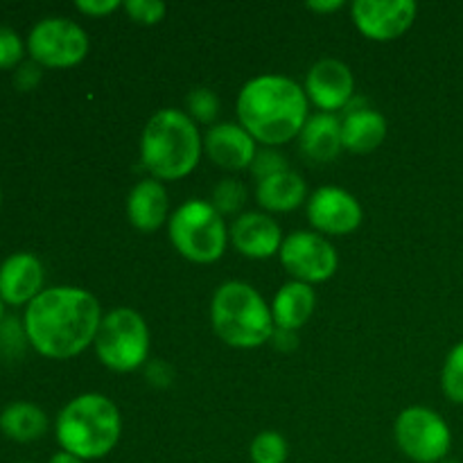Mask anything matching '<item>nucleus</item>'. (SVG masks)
Here are the masks:
<instances>
[{
	"instance_id": "nucleus-34",
	"label": "nucleus",
	"mask_w": 463,
	"mask_h": 463,
	"mask_svg": "<svg viewBox=\"0 0 463 463\" xmlns=\"http://www.w3.org/2000/svg\"><path fill=\"white\" fill-rule=\"evenodd\" d=\"M269 342L274 344V346L279 348V351H285V353L294 351V348H297V344H298L297 330H285V328H276V330H274V335H271V339H269Z\"/></svg>"
},
{
	"instance_id": "nucleus-7",
	"label": "nucleus",
	"mask_w": 463,
	"mask_h": 463,
	"mask_svg": "<svg viewBox=\"0 0 463 463\" xmlns=\"http://www.w3.org/2000/svg\"><path fill=\"white\" fill-rule=\"evenodd\" d=\"M95 355L116 373H131L147 364L149 328L134 307H116L99 321L95 335Z\"/></svg>"
},
{
	"instance_id": "nucleus-12",
	"label": "nucleus",
	"mask_w": 463,
	"mask_h": 463,
	"mask_svg": "<svg viewBox=\"0 0 463 463\" xmlns=\"http://www.w3.org/2000/svg\"><path fill=\"white\" fill-rule=\"evenodd\" d=\"M416 3L411 0H355L351 18L357 30L371 41H393L405 34L416 21Z\"/></svg>"
},
{
	"instance_id": "nucleus-6",
	"label": "nucleus",
	"mask_w": 463,
	"mask_h": 463,
	"mask_svg": "<svg viewBox=\"0 0 463 463\" xmlns=\"http://www.w3.org/2000/svg\"><path fill=\"white\" fill-rule=\"evenodd\" d=\"M172 247L184 256L185 260L197 265H211L217 262L226 251L229 244V229L220 213L211 202L203 199H190L181 203L167 222Z\"/></svg>"
},
{
	"instance_id": "nucleus-39",
	"label": "nucleus",
	"mask_w": 463,
	"mask_h": 463,
	"mask_svg": "<svg viewBox=\"0 0 463 463\" xmlns=\"http://www.w3.org/2000/svg\"><path fill=\"white\" fill-rule=\"evenodd\" d=\"M0 199H3V194H0Z\"/></svg>"
},
{
	"instance_id": "nucleus-14",
	"label": "nucleus",
	"mask_w": 463,
	"mask_h": 463,
	"mask_svg": "<svg viewBox=\"0 0 463 463\" xmlns=\"http://www.w3.org/2000/svg\"><path fill=\"white\" fill-rule=\"evenodd\" d=\"M229 240L238 253L251 260H267L283 247V231L269 213H242L229 229Z\"/></svg>"
},
{
	"instance_id": "nucleus-32",
	"label": "nucleus",
	"mask_w": 463,
	"mask_h": 463,
	"mask_svg": "<svg viewBox=\"0 0 463 463\" xmlns=\"http://www.w3.org/2000/svg\"><path fill=\"white\" fill-rule=\"evenodd\" d=\"M75 7L80 9L81 14H86V16L102 18V16H109V14H113L116 9H120L122 3L120 0H80Z\"/></svg>"
},
{
	"instance_id": "nucleus-9",
	"label": "nucleus",
	"mask_w": 463,
	"mask_h": 463,
	"mask_svg": "<svg viewBox=\"0 0 463 463\" xmlns=\"http://www.w3.org/2000/svg\"><path fill=\"white\" fill-rule=\"evenodd\" d=\"M90 41L84 27L71 18H43L27 36V52L41 68H72L89 54Z\"/></svg>"
},
{
	"instance_id": "nucleus-22",
	"label": "nucleus",
	"mask_w": 463,
	"mask_h": 463,
	"mask_svg": "<svg viewBox=\"0 0 463 463\" xmlns=\"http://www.w3.org/2000/svg\"><path fill=\"white\" fill-rule=\"evenodd\" d=\"M0 432L18 443L39 441L48 432V416L32 402H12L0 414Z\"/></svg>"
},
{
	"instance_id": "nucleus-27",
	"label": "nucleus",
	"mask_w": 463,
	"mask_h": 463,
	"mask_svg": "<svg viewBox=\"0 0 463 463\" xmlns=\"http://www.w3.org/2000/svg\"><path fill=\"white\" fill-rule=\"evenodd\" d=\"M122 7H125L127 16L138 25H156L165 18L167 12L165 3L161 0H127L122 3Z\"/></svg>"
},
{
	"instance_id": "nucleus-20",
	"label": "nucleus",
	"mask_w": 463,
	"mask_h": 463,
	"mask_svg": "<svg viewBox=\"0 0 463 463\" xmlns=\"http://www.w3.org/2000/svg\"><path fill=\"white\" fill-rule=\"evenodd\" d=\"M315 307L317 294L312 285L289 280L276 292L274 301H271V317H274L276 328L298 330L310 321Z\"/></svg>"
},
{
	"instance_id": "nucleus-15",
	"label": "nucleus",
	"mask_w": 463,
	"mask_h": 463,
	"mask_svg": "<svg viewBox=\"0 0 463 463\" xmlns=\"http://www.w3.org/2000/svg\"><path fill=\"white\" fill-rule=\"evenodd\" d=\"M203 152L215 165L240 172L251 167L258 145L240 122H217L203 136Z\"/></svg>"
},
{
	"instance_id": "nucleus-36",
	"label": "nucleus",
	"mask_w": 463,
	"mask_h": 463,
	"mask_svg": "<svg viewBox=\"0 0 463 463\" xmlns=\"http://www.w3.org/2000/svg\"><path fill=\"white\" fill-rule=\"evenodd\" d=\"M48 463H86V461H84V459H80V457L71 455V452L59 450V452H54L52 457H50V461H48Z\"/></svg>"
},
{
	"instance_id": "nucleus-4",
	"label": "nucleus",
	"mask_w": 463,
	"mask_h": 463,
	"mask_svg": "<svg viewBox=\"0 0 463 463\" xmlns=\"http://www.w3.org/2000/svg\"><path fill=\"white\" fill-rule=\"evenodd\" d=\"M54 432L61 450L84 461L104 459L120 441L122 416L104 393H81L59 411Z\"/></svg>"
},
{
	"instance_id": "nucleus-13",
	"label": "nucleus",
	"mask_w": 463,
	"mask_h": 463,
	"mask_svg": "<svg viewBox=\"0 0 463 463\" xmlns=\"http://www.w3.org/2000/svg\"><path fill=\"white\" fill-rule=\"evenodd\" d=\"M306 95L319 113H337L355 98V77L342 59H319L306 75Z\"/></svg>"
},
{
	"instance_id": "nucleus-18",
	"label": "nucleus",
	"mask_w": 463,
	"mask_h": 463,
	"mask_svg": "<svg viewBox=\"0 0 463 463\" xmlns=\"http://www.w3.org/2000/svg\"><path fill=\"white\" fill-rule=\"evenodd\" d=\"M167 208H170V199H167L165 185L152 176L140 179L127 197V217L140 233H154L161 229L167 220Z\"/></svg>"
},
{
	"instance_id": "nucleus-26",
	"label": "nucleus",
	"mask_w": 463,
	"mask_h": 463,
	"mask_svg": "<svg viewBox=\"0 0 463 463\" xmlns=\"http://www.w3.org/2000/svg\"><path fill=\"white\" fill-rule=\"evenodd\" d=\"M244 202H247V188H244L238 179H222L220 184L213 188L211 203L215 206V211L220 213L222 217L238 213L240 208L244 206Z\"/></svg>"
},
{
	"instance_id": "nucleus-2",
	"label": "nucleus",
	"mask_w": 463,
	"mask_h": 463,
	"mask_svg": "<svg viewBox=\"0 0 463 463\" xmlns=\"http://www.w3.org/2000/svg\"><path fill=\"white\" fill-rule=\"evenodd\" d=\"M310 118L306 89L283 75H258L238 95V122L256 143L274 147L298 138Z\"/></svg>"
},
{
	"instance_id": "nucleus-24",
	"label": "nucleus",
	"mask_w": 463,
	"mask_h": 463,
	"mask_svg": "<svg viewBox=\"0 0 463 463\" xmlns=\"http://www.w3.org/2000/svg\"><path fill=\"white\" fill-rule=\"evenodd\" d=\"M441 389L448 401L463 405V342L448 353L441 371Z\"/></svg>"
},
{
	"instance_id": "nucleus-5",
	"label": "nucleus",
	"mask_w": 463,
	"mask_h": 463,
	"mask_svg": "<svg viewBox=\"0 0 463 463\" xmlns=\"http://www.w3.org/2000/svg\"><path fill=\"white\" fill-rule=\"evenodd\" d=\"M211 324L217 337L231 348H260L274 335L271 307L253 285L226 280L211 301Z\"/></svg>"
},
{
	"instance_id": "nucleus-3",
	"label": "nucleus",
	"mask_w": 463,
	"mask_h": 463,
	"mask_svg": "<svg viewBox=\"0 0 463 463\" xmlns=\"http://www.w3.org/2000/svg\"><path fill=\"white\" fill-rule=\"evenodd\" d=\"M203 154V138L193 118L179 109H161L140 136V161L152 179L179 181L193 175Z\"/></svg>"
},
{
	"instance_id": "nucleus-33",
	"label": "nucleus",
	"mask_w": 463,
	"mask_h": 463,
	"mask_svg": "<svg viewBox=\"0 0 463 463\" xmlns=\"http://www.w3.org/2000/svg\"><path fill=\"white\" fill-rule=\"evenodd\" d=\"M41 81V66L39 63H21V68L16 71V77H14V84L21 90H32Z\"/></svg>"
},
{
	"instance_id": "nucleus-25",
	"label": "nucleus",
	"mask_w": 463,
	"mask_h": 463,
	"mask_svg": "<svg viewBox=\"0 0 463 463\" xmlns=\"http://www.w3.org/2000/svg\"><path fill=\"white\" fill-rule=\"evenodd\" d=\"M185 107H188V116L202 125H213L215 118L220 116V98L206 86H197L190 90L185 98Z\"/></svg>"
},
{
	"instance_id": "nucleus-23",
	"label": "nucleus",
	"mask_w": 463,
	"mask_h": 463,
	"mask_svg": "<svg viewBox=\"0 0 463 463\" xmlns=\"http://www.w3.org/2000/svg\"><path fill=\"white\" fill-rule=\"evenodd\" d=\"M249 457L253 463H285L289 457V446L285 437L274 430L256 434L249 448Z\"/></svg>"
},
{
	"instance_id": "nucleus-1",
	"label": "nucleus",
	"mask_w": 463,
	"mask_h": 463,
	"mask_svg": "<svg viewBox=\"0 0 463 463\" xmlns=\"http://www.w3.org/2000/svg\"><path fill=\"white\" fill-rule=\"evenodd\" d=\"M102 317L89 289L50 288L25 307L23 328L36 353L50 360H71L95 342Z\"/></svg>"
},
{
	"instance_id": "nucleus-21",
	"label": "nucleus",
	"mask_w": 463,
	"mask_h": 463,
	"mask_svg": "<svg viewBox=\"0 0 463 463\" xmlns=\"http://www.w3.org/2000/svg\"><path fill=\"white\" fill-rule=\"evenodd\" d=\"M256 199L267 213H289L307 199V185L294 170L279 172L258 181Z\"/></svg>"
},
{
	"instance_id": "nucleus-40",
	"label": "nucleus",
	"mask_w": 463,
	"mask_h": 463,
	"mask_svg": "<svg viewBox=\"0 0 463 463\" xmlns=\"http://www.w3.org/2000/svg\"><path fill=\"white\" fill-rule=\"evenodd\" d=\"M23 463H27V461H23Z\"/></svg>"
},
{
	"instance_id": "nucleus-31",
	"label": "nucleus",
	"mask_w": 463,
	"mask_h": 463,
	"mask_svg": "<svg viewBox=\"0 0 463 463\" xmlns=\"http://www.w3.org/2000/svg\"><path fill=\"white\" fill-rule=\"evenodd\" d=\"M23 337L27 339V335H25V328H18V321L7 319L0 324V348H3V351L7 353L21 351Z\"/></svg>"
},
{
	"instance_id": "nucleus-28",
	"label": "nucleus",
	"mask_w": 463,
	"mask_h": 463,
	"mask_svg": "<svg viewBox=\"0 0 463 463\" xmlns=\"http://www.w3.org/2000/svg\"><path fill=\"white\" fill-rule=\"evenodd\" d=\"M25 45H23L21 36L12 30V27L0 25V71H7L21 63Z\"/></svg>"
},
{
	"instance_id": "nucleus-19",
	"label": "nucleus",
	"mask_w": 463,
	"mask_h": 463,
	"mask_svg": "<svg viewBox=\"0 0 463 463\" xmlns=\"http://www.w3.org/2000/svg\"><path fill=\"white\" fill-rule=\"evenodd\" d=\"M298 149L310 163H330L344 149L342 118L337 113H317L307 118L298 134Z\"/></svg>"
},
{
	"instance_id": "nucleus-38",
	"label": "nucleus",
	"mask_w": 463,
	"mask_h": 463,
	"mask_svg": "<svg viewBox=\"0 0 463 463\" xmlns=\"http://www.w3.org/2000/svg\"><path fill=\"white\" fill-rule=\"evenodd\" d=\"M443 463H461V461H452V459H446Z\"/></svg>"
},
{
	"instance_id": "nucleus-10",
	"label": "nucleus",
	"mask_w": 463,
	"mask_h": 463,
	"mask_svg": "<svg viewBox=\"0 0 463 463\" xmlns=\"http://www.w3.org/2000/svg\"><path fill=\"white\" fill-rule=\"evenodd\" d=\"M280 265L298 283L317 285L333 279L339 267L333 244L315 231H294L283 240L279 251Z\"/></svg>"
},
{
	"instance_id": "nucleus-29",
	"label": "nucleus",
	"mask_w": 463,
	"mask_h": 463,
	"mask_svg": "<svg viewBox=\"0 0 463 463\" xmlns=\"http://www.w3.org/2000/svg\"><path fill=\"white\" fill-rule=\"evenodd\" d=\"M249 170L253 172V176H256L258 181H262V179H267V176H274V175H279V172L289 170V167H288V161H285L283 154H279L276 149H271V147H265V149H258L256 158H253V163Z\"/></svg>"
},
{
	"instance_id": "nucleus-11",
	"label": "nucleus",
	"mask_w": 463,
	"mask_h": 463,
	"mask_svg": "<svg viewBox=\"0 0 463 463\" xmlns=\"http://www.w3.org/2000/svg\"><path fill=\"white\" fill-rule=\"evenodd\" d=\"M307 220L321 235H348L364 220L355 194L337 185H324L307 197Z\"/></svg>"
},
{
	"instance_id": "nucleus-35",
	"label": "nucleus",
	"mask_w": 463,
	"mask_h": 463,
	"mask_svg": "<svg viewBox=\"0 0 463 463\" xmlns=\"http://www.w3.org/2000/svg\"><path fill=\"white\" fill-rule=\"evenodd\" d=\"M307 9L317 14H333L337 9H344V0H310Z\"/></svg>"
},
{
	"instance_id": "nucleus-16",
	"label": "nucleus",
	"mask_w": 463,
	"mask_h": 463,
	"mask_svg": "<svg viewBox=\"0 0 463 463\" xmlns=\"http://www.w3.org/2000/svg\"><path fill=\"white\" fill-rule=\"evenodd\" d=\"M387 138V120L366 98H353L342 111V143L353 154L375 152Z\"/></svg>"
},
{
	"instance_id": "nucleus-30",
	"label": "nucleus",
	"mask_w": 463,
	"mask_h": 463,
	"mask_svg": "<svg viewBox=\"0 0 463 463\" xmlns=\"http://www.w3.org/2000/svg\"><path fill=\"white\" fill-rule=\"evenodd\" d=\"M145 378H147V383L152 384V387L165 389L170 387L172 380H175V369H172L165 360H154L149 362V364H145Z\"/></svg>"
},
{
	"instance_id": "nucleus-37",
	"label": "nucleus",
	"mask_w": 463,
	"mask_h": 463,
	"mask_svg": "<svg viewBox=\"0 0 463 463\" xmlns=\"http://www.w3.org/2000/svg\"><path fill=\"white\" fill-rule=\"evenodd\" d=\"M3 315H5V301L0 298V324H3Z\"/></svg>"
},
{
	"instance_id": "nucleus-17",
	"label": "nucleus",
	"mask_w": 463,
	"mask_h": 463,
	"mask_svg": "<svg viewBox=\"0 0 463 463\" xmlns=\"http://www.w3.org/2000/svg\"><path fill=\"white\" fill-rule=\"evenodd\" d=\"M45 271L34 253H12L0 265V298L9 306H30L43 292Z\"/></svg>"
},
{
	"instance_id": "nucleus-8",
	"label": "nucleus",
	"mask_w": 463,
	"mask_h": 463,
	"mask_svg": "<svg viewBox=\"0 0 463 463\" xmlns=\"http://www.w3.org/2000/svg\"><path fill=\"white\" fill-rule=\"evenodd\" d=\"M402 455L414 463H443L452 448L450 425L430 407H407L393 425Z\"/></svg>"
}]
</instances>
